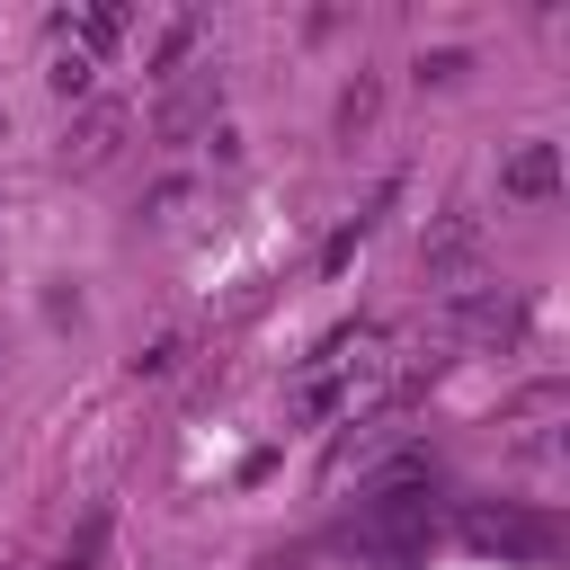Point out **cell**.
<instances>
[{
	"instance_id": "8fae6325",
	"label": "cell",
	"mask_w": 570,
	"mask_h": 570,
	"mask_svg": "<svg viewBox=\"0 0 570 570\" xmlns=\"http://www.w3.org/2000/svg\"><path fill=\"white\" fill-rule=\"evenodd\" d=\"M89 80H98V62H89L80 45H71V53H53V89H62V98H80Z\"/></svg>"
},
{
	"instance_id": "9c48e42d",
	"label": "cell",
	"mask_w": 570,
	"mask_h": 570,
	"mask_svg": "<svg viewBox=\"0 0 570 570\" xmlns=\"http://www.w3.org/2000/svg\"><path fill=\"white\" fill-rule=\"evenodd\" d=\"M71 36H80V53H98V45H116V36H125V9H116V0H107V9H80V18H71Z\"/></svg>"
},
{
	"instance_id": "7a4b0ae2",
	"label": "cell",
	"mask_w": 570,
	"mask_h": 570,
	"mask_svg": "<svg viewBox=\"0 0 570 570\" xmlns=\"http://www.w3.org/2000/svg\"><path fill=\"white\" fill-rule=\"evenodd\" d=\"M481 249H490V223H481V214H463V205H445V214L419 232V267H428V276H445V285H463V276L481 267Z\"/></svg>"
},
{
	"instance_id": "3957f363",
	"label": "cell",
	"mask_w": 570,
	"mask_h": 570,
	"mask_svg": "<svg viewBox=\"0 0 570 570\" xmlns=\"http://www.w3.org/2000/svg\"><path fill=\"white\" fill-rule=\"evenodd\" d=\"M463 543H472V552H508V561H543L561 534H552L543 517H525V508H472V517H463Z\"/></svg>"
},
{
	"instance_id": "4fadbf2b",
	"label": "cell",
	"mask_w": 570,
	"mask_h": 570,
	"mask_svg": "<svg viewBox=\"0 0 570 570\" xmlns=\"http://www.w3.org/2000/svg\"><path fill=\"white\" fill-rule=\"evenodd\" d=\"M196 45V18H169V36H160V53H151V71H178V53Z\"/></svg>"
},
{
	"instance_id": "5b68a950",
	"label": "cell",
	"mask_w": 570,
	"mask_h": 570,
	"mask_svg": "<svg viewBox=\"0 0 570 570\" xmlns=\"http://www.w3.org/2000/svg\"><path fill=\"white\" fill-rule=\"evenodd\" d=\"M125 134H134V107H125V98H98V107L62 134V169H107Z\"/></svg>"
},
{
	"instance_id": "6da1fadb",
	"label": "cell",
	"mask_w": 570,
	"mask_h": 570,
	"mask_svg": "<svg viewBox=\"0 0 570 570\" xmlns=\"http://www.w3.org/2000/svg\"><path fill=\"white\" fill-rule=\"evenodd\" d=\"M428 534H436V499H428V472H410V481H383V490L356 508V543H365L374 561H392V570H410V561L428 552Z\"/></svg>"
},
{
	"instance_id": "8992f818",
	"label": "cell",
	"mask_w": 570,
	"mask_h": 570,
	"mask_svg": "<svg viewBox=\"0 0 570 570\" xmlns=\"http://www.w3.org/2000/svg\"><path fill=\"white\" fill-rule=\"evenodd\" d=\"M499 196H517V205L561 196V142H517V151L499 160Z\"/></svg>"
},
{
	"instance_id": "277c9868",
	"label": "cell",
	"mask_w": 570,
	"mask_h": 570,
	"mask_svg": "<svg viewBox=\"0 0 570 570\" xmlns=\"http://www.w3.org/2000/svg\"><path fill=\"white\" fill-rule=\"evenodd\" d=\"M214 107H223V71L214 62H187V71H169V98H160V134L178 142V134H196V125H214Z\"/></svg>"
},
{
	"instance_id": "7c38bea8",
	"label": "cell",
	"mask_w": 570,
	"mask_h": 570,
	"mask_svg": "<svg viewBox=\"0 0 570 570\" xmlns=\"http://www.w3.org/2000/svg\"><path fill=\"white\" fill-rule=\"evenodd\" d=\"M463 62H472L463 45H436V53H419V80H436V89H445V80H463Z\"/></svg>"
},
{
	"instance_id": "52a82bcc",
	"label": "cell",
	"mask_w": 570,
	"mask_h": 570,
	"mask_svg": "<svg viewBox=\"0 0 570 570\" xmlns=\"http://www.w3.org/2000/svg\"><path fill=\"white\" fill-rule=\"evenodd\" d=\"M445 321H454L463 338H517V321H525V312H517L508 294H454V312H445Z\"/></svg>"
},
{
	"instance_id": "ba28073f",
	"label": "cell",
	"mask_w": 570,
	"mask_h": 570,
	"mask_svg": "<svg viewBox=\"0 0 570 570\" xmlns=\"http://www.w3.org/2000/svg\"><path fill=\"white\" fill-rule=\"evenodd\" d=\"M107 534H116V517H107V508H89V517H80V534L62 543V561H53V570H107Z\"/></svg>"
},
{
	"instance_id": "30bf717a",
	"label": "cell",
	"mask_w": 570,
	"mask_h": 570,
	"mask_svg": "<svg viewBox=\"0 0 570 570\" xmlns=\"http://www.w3.org/2000/svg\"><path fill=\"white\" fill-rule=\"evenodd\" d=\"M374 107H383V80H347V98H338V134H365Z\"/></svg>"
}]
</instances>
